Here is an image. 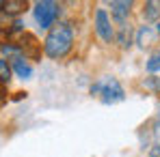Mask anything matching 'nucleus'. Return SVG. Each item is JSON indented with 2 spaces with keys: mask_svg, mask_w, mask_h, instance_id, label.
I'll return each mask as SVG.
<instances>
[{
  "mask_svg": "<svg viewBox=\"0 0 160 157\" xmlns=\"http://www.w3.org/2000/svg\"><path fill=\"white\" fill-rule=\"evenodd\" d=\"M26 9H28L26 0H7V2H4V13H7V15H13V20H15L20 13H24Z\"/></svg>",
  "mask_w": 160,
  "mask_h": 157,
  "instance_id": "11",
  "label": "nucleus"
},
{
  "mask_svg": "<svg viewBox=\"0 0 160 157\" xmlns=\"http://www.w3.org/2000/svg\"><path fill=\"white\" fill-rule=\"evenodd\" d=\"M0 54L7 60H15V58H24L22 56V48L18 41H0Z\"/></svg>",
  "mask_w": 160,
  "mask_h": 157,
  "instance_id": "8",
  "label": "nucleus"
},
{
  "mask_svg": "<svg viewBox=\"0 0 160 157\" xmlns=\"http://www.w3.org/2000/svg\"><path fill=\"white\" fill-rule=\"evenodd\" d=\"M156 28L152 26H141L138 30H136V43H138V48H152L154 43H156Z\"/></svg>",
  "mask_w": 160,
  "mask_h": 157,
  "instance_id": "7",
  "label": "nucleus"
},
{
  "mask_svg": "<svg viewBox=\"0 0 160 157\" xmlns=\"http://www.w3.org/2000/svg\"><path fill=\"white\" fill-rule=\"evenodd\" d=\"M158 125H160V110H158Z\"/></svg>",
  "mask_w": 160,
  "mask_h": 157,
  "instance_id": "20",
  "label": "nucleus"
},
{
  "mask_svg": "<svg viewBox=\"0 0 160 157\" xmlns=\"http://www.w3.org/2000/svg\"><path fill=\"white\" fill-rule=\"evenodd\" d=\"M95 32L104 43H112L115 41V26L110 22V15L106 9H98L95 11Z\"/></svg>",
  "mask_w": 160,
  "mask_h": 157,
  "instance_id": "4",
  "label": "nucleus"
},
{
  "mask_svg": "<svg viewBox=\"0 0 160 157\" xmlns=\"http://www.w3.org/2000/svg\"><path fill=\"white\" fill-rule=\"evenodd\" d=\"M143 17H145L147 22L158 20L160 17V2H154V0L145 2V7H143Z\"/></svg>",
  "mask_w": 160,
  "mask_h": 157,
  "instance_id": "12",
  "label": "nucleus"
},
{
  "mask_svg": "<svg viewBox=\"0 0 160 157\" xmlns=\"http://www.w3.org/2000/svg\"><path fill=\"white\" fill-rule=\"evenodd\" d=\"M156 35H158V37H160V22H158V24H156Z\"/></svg>",
  "mask_w": 160,
  "mask_h": 157,
  "instance_id": "18",
  "label": "nucleus"
},
{
  "mask_svg": "<svg viewBox=\"0 0 160 157\" xmlns=\"http://www.w3.org/2000/svg\"><path fill=\"white\" fill-rule=\"evenodd\" d=\"M11 76H13L11 62H9L7 58H0V86H7V84L11 82Z\"/></svg>",
  "mask_w": 160,
  "mask_h": 157,
  "instance_id": "13",
  "label": "nucleus"
},
{
  "mask_svg": "<svg viewBox=\"0 0 160 157\" xmlns=\"http://www.w3.org/2000/svg\"><path fill=\"white\" fill-rule=\"evenodd\" d=\"M9 62H11V71H13L20 80H30L32 67L26 62V58H15V60H9Z\"/></svg>",
  "mask_w": 160,
  "mask_h": 157,
  "instance_id": "9",
  "label": "nucleus"
},
{
  "mask_svg": "<svg viewBox=\"0 0 160 157\" xmlns=\"http://www.w3.org/2000/svg\"><path fill=\"white\" fill-rule=\"evenodd\" d=\"M149 157H160V144H154L149 149Z\"/></svg>",
  "mask_w": 160,
  "mask_h": 157,
  "instance_id": "16",
  "label": "nucleus"
},
{
  "mask_svg": "<svg viewBox=\"0 0 160 157\" xmlns=\"http://www.w3.org/2000/svg\"><path fill=\"white\" fill-rule=\"evenodd\" d=\"M7 95H9V93H7V86H0V105L7 101Z\"/></svg>",
  "mask_w": 160,
  "mask_h": 157,
  "instance_id": "17",
  "label": "nucleus"
},
{
  "mask_svg": "<svg viewBox=\"0 0 160 157\" xmlns=\"http://www.w3.org/2000/svg\"><path fill=\"white\" fill-rule=\"evenodd\" d=\"M32 13H35V22H37L39 26L43 28V30H50V28L54 26V22L61 17L63 7H61L58 2H54V0H41V2L35 4Z\"/></svg>",
  "mask_w": 160,
  "mask_h": 157,
  "instance_id": "2",
  "label": "nucleus"
},
{
  "mask_svg": "<svg viewBox=\"0 0 160 157\" xmlns=\"http://www.w3.org/2000/svg\"><path fill=\"white\" fill-rule=\"evenodd\" d=\"M102 88H100V97H102V104H117V101H123L126 97V90L123 86L119 84V80L108 78L104 82H100Z\"/></svg>",
  "mask_w": 160,
  "mask_h": 157,
  "instance_id": "3",
  "label": "nucleus"
},
{
  "mask_svg": "<svg viewBox=\"0 0 160 157\" xmlns=\"http://www.w3.org/2000/svg\"><path fill=\"white\" fill-rule=\"evenodd\" d=\"M110 15H112V20L121 26V24H126V20L130 17V13H132V2L130 0H112L110 4Z\"/></svg>",
  "mask_w": 160,
  "mask_h": 157,
  "instance_id": "6",
  "label": "nucleus"
},
{
  "mask_svg": "<svg viewBox=\"0 0 160 157\" xmlns=\"http://www.w3.org/2000/svg\"><path fill=\"white\" fill-rule=\"evenodd\" d=\"M115 39H117V43H119V48L128 50V48L132 45V26H130L128 22L121 24V26H119V32L115 35Z\"/></svg>",
  "mask_w": 160,
  "mask_h": 157,
  "instance_id": "10",
  "label": "nucleus"
},
{
  "mask_svg": "<svg viewBox=\"0 0 160 157\" xmlns=\"http://www.w3.org/2000/svg\"><path fill=\"white\" fill-rule=\"evenodd\" d=\"M145 69L147 73H160V50L149 56V60L145 62Z\"/></svg>",
  "mask_w": 160,
  "mask_h": 157,
  "instance_id": "15",
  "label": "nucleus"
},
{
  "mask_svg": "<svg viewBox=\"0 0 160 157\" xmlns=\"http://www.w3.org/2000/svg\"><path fill=\"white\" fill-rule=\"evenodd\" d=\"M0 11H4V0H0Z\"/></svg>",
  "mask_w": 160,
  "mask_h": 157,
  "instance_id": "19",
  "label": "nucleus"
},
{
  "mask_svg": "<svg viewBox=\"0 0 160 157\" xmlns=\"http://www.w3.org/2000/svg\"><path fill=\"white\" fill-rule=\"evenodd\" d=\"M141 86L145 90L154 93V95H160V78H156V76H147V78L141 82Z\"/></svg>",
  "mask_w": 160,
  "mask_h": 157,
  "instance_id": "14",
  "label": "nucleus"
},
{
  "mask_svg": "<svg viewBox=\"0 0 160 157\" xmlns=\"http://www.w3.org/2000/svg\"><path fill=\"white\" fill-rule=\"evenodd\" d=\"M72 48H74V28H72V24H67V22L54 24L48 30V37L43 41V54L52 60H61L72 52Z\"/></svg>",
  "mask_w": 160,
  "mask_h": 157,
  "instance_id": "1",
  "label": "nucleus"
},
{
  "mask_svg": "<svg viewBox=\"0 0 160 157\" xmlns=\"http://www.w3.org/2000/svg\"><path fill=\"white\" fill-rule=\"evenodd\" d=\"M20 48H22V56L24 58H30V60H39L41 58V52H43V48H41V43L37 41V37L35 35H30V32H24L22 37H20Z\"/></svg>",
  "mask_w": 160,
  "mask_h": 157,
  "instance_id": "5",
  "label": "nucleus"
}]
</instances>
